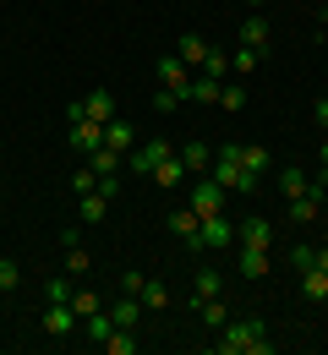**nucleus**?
Returning a JSON list of instances; mask_svg holds the SVG:
<instances>
[{"mask_svg":"<svg viewBox=\"0 0 328 355\" xmlns=\"http://www.w3.org/2000/svg\"><path fill=\"white\" fill-rule=\"evenodd\" d=\"M214 355H274L263 317H230V322L214 334Z\"/></svg>","mask_w":328,"mask_h":355,"instance_id":"1","label":"nucleus"},{"mask_svg":"<svg viewBox=\"0 0 328 355\" xmlns=\"http://www.w3.org/2000/svg\"><path fill=\"white\" fill-rule=\"evenodd\" d=\"M225 246H235V224L225 219V214H214V219H202L197 230L187 235V252H225Z\"/></svg>","mask_w":328,"mask_h":355,"instance_id":"2","label":"nucleus"},{"mask_svg":"<svg viewBox=\"0 0 328 355\" xmlns=\"http://www.w3.org/2000/svg\"><path fill=\"white\" fill-rule=\"evenodd\" d=\"M208 175L219 180V186H225V191H252V186H257V180L246 175V170H241V159H235V142H225V148H219V153H214V164H208Z\"/></svg>","mask_w":328,"mask_h":355,"instance_id":"3","label":"nucleus"},{"mask_svg":"<svg viewBox=\"0 0 328 355\" xmlns=\"http://www.w3.org/2000/svg\"><path fill=\"white\" fill-rule=\"evenodd\" d=\"M77 115H88V121H98V126H110V121H115V98H110L104 88H94V93H83V98L66 104V121H77Z\"/></svg>","mask_w":328,"mask_h":355,"instance_id":"4","label":"nucleus"},{"mask_svg":"<svg viewBox=\"0 0 328 355\" xmlns=\"http://www.w3.org/2000/svg\"><path fill=\"white\" fill-rule=\"evenodd\" d=\"M225 202H230V191H225L214 175H202L197 186H191V214H197V219H214V214H225Z\"/></svg>","mask_w":328,"mask_h":355,"instance_id":"5","label":"nucleus"},{"mask_svg":"<svg viewBox=\"0 0 328 355\" xmlns=\"http://www.w3.org/2000/svg\"><path fill=\"white\" fill-rule=\"evenodd\" d=\"M170 153H175V148H170L164 137H148V142H137V148L126 153V164H132L137 175H153V170H159V164H164Z\"/></svg>","mask_w":328,"mask_h":355,"instance_id":"6","label":"nucleus"},{"mask_svg":"<svg viewBox=\"0 0 328 355\" xmlns=\"http://www.w3.org/2000/svg\"><path fill=\"white\" fill-rule=\"evenodd\" d=\"M159 83H164L170 93H181V98H187V88H191V66L175 55V49H170V55H159Z\"/></svg>","mask_w":328,"mask_h":355,"instance_id":"7","label":"nucleus"},{"mask_svg":"<svg viewBox=\"0 0 328 355\" xmlns=\"http://www.w3.org/2000/svg\"><path fill=\"white\" fill-rule=\"evenodd\" d=\"M44 334H49V339H66V334H77V306H71V301H49V311H44Z\"/></svg>","mask_w":328,"mask_h":355,"instance_id":"8","label":"nucleus"},{"mask_svg":"<svg viewBox=\"0 0 328 355\" xmlns=\"http://www.w3.org/2000/svg\"><path fill=\"white\" fill-rule=\"evenodd\" d=\"M235 159H241V170H246V175H252V180H257V175H268V170H274V153H268L263 142H252V148H246V142H235Z\"/></svg>","mask_w":328,"mask_h":355,"instance_id":"9","label":"nucleus"},{"mask_svg":"<svg viewBox=\"0 0 328 355\" xmlns=\"http://www.w3.org/2000/svg\"><path fill=\"white\" fill-rule=\"evenodd\" d=\"M71 148H77V153L104 148V126H98V121H88V115H77V121H71Z\"/></svg>","mask_w":328,"mask_h":355,"instance_id":"10","label":"nucleus"},{"mask_svg":"<svg viewBox=\"0 0 328 355\" xmlns=\"http://www.w3.org/2000/svg\"><path fill=\"white\" fill-rule=\"evenodd\" d=\"M235 241H241V246H263V252H274V224H268V219H246L241 230H235Z\"/></svg>","mask_w":328,"mask_h":355,"instance_id":"11","label":"nucleus"},{"mask_svg":"<svg viewBox=\"0 0 328 355\" xmlns=\"http://www.w3.org/2000/svg\"><path fill=\"white\" fill-rule=\"evenodd\" d=\"M208 39H202V33H181V39H175V55H181V60H187V66H197V71H202V60H208Z\"/></svg>","mask_w":328,"mask_h":355,"instance_id":"12","label":"nucleus"},{"mask_svg":"<svg viewBox=\"0 0 328 355\" xmlns=\"http://www.w3.org/2000/svg\"><path fill=\"white\" fill-rule=\"evenodd\" d=\"M104 148L132 153V148H137V126H132V121H110V126H104Z\"/></svg>","mask_w":328,"mask_h":355,"instance_id":"13","label":"nucleus"},{"mask_svg":"<svg viewBox=\"0 0 328 355\" xmlns=\"http://www.w3.org/2000/svg\"><path fill=\"white\" fill-rule=\"evenodd\" d=\"M142 295H121V301H115V306H110V317H115V328H137L142 322Z\"/></svg>","mask_w":328,"mask_h":355,"instance_id":"14","label":"nucleus"},{"mask_svg":"<svg viewBox=\"0 0 328 355\" xmlns=\"http://www.w3.org/2000/svg\"><path fill=\"white\" fill-rule=\"evenodd\" d=\"M181 164H187V175H208V164H214L208 142H187V148H181Z\"/></svg>","mask_w":328,"mask_h":355,"instance_id":"15","label":"nucleus"},{"mask_svg":"<svg viewBox=\"0 0 328 355\" xmlns=\"http://www.w3.org/2000/svg\"><path fill=\"white\" fill-rule=\"evenodd\" d=\"M268 268H274V257H268L263 246H241V273H246V279H263Z\"/></svg>","mask_w":328,"mask_h":355,"instance_id":"16","label":"nucleus"},{"mask_svg":"<svg viewBox=\"0 0 328 355\" xmlns=\"http://www.w3.org/2000/svg\"><path fill=\"white\" fill-rule=\"evenodd\" d=\"M77 208H83V224H104L110 197H104V191H83V197H77Z\"/></svg>","mask_w":328,"mask_h":355,"instance_id":"17","label":"nucleus"},{"mask_svg":"<svg viewBox=\"0 0 328 355\" xmlns=\"http://www.w3.org/2000/svg\"><path fill=\"white\" fill-rule=\"evenodd\" d=\"M241 44H246V49H268V22H263L257 11L241 22Z\"/></svg>","mask_w":328,"mask_h":355,"instance_id":"18","label":"nucleus"},{"mask_svg":"<svg viewBox=\"0 0 328 355\" xmlns=\"http://www.w3.org/2000/svg\"><path fill=\"white\" fill-rule=\"evenodd\" d=\"M301 295L307 301H328V273L323 268H301Z\"/></svg>","mask_w":328,"mask_h":355,"instance_id":"19","label":"nucleus"},{"mask_svg":"<svg viewBox=\"0 0 328 355\" xmlns=\"http://www.w3.org/2000/svg\"><path fill=\"white\" fill-rule=\"evenodd\" d=\"M191 306L202 311V322H208V328H214V334H219V328H225V322H230V306H225V301H219V295H208V301H191Z\"/></svg>","mask_w":328,"mask_h":355,"instance_id":"20","label":"nucleus"},{"mask_svg":"<svg viewBox=\"0 0 328 355\" xmlns=\"http://www.w3.org/2000/svg\"><path fill=\"white\" fill-rule=\"evenodd\" d=\"M83 328H88V339H94V345H104V339L115 334V317H110V306H98L94 317H83Z\"/></svg>","mask_w":328,"mask_h":355,"instance_id":"21","label":"nucleus"},{"mask_svg":"<svg viewBox=\"0 0 328 355\" xmlns=\"http://www.w3.org/2000/svg\"><path fill=\"white\" fill-rule=\"evenodd\" d=\"M121 159H126V153H115V148H94V153H88L94 175H121Z\"/></svg>","mask_w":328,"mask_h":355,"instance_id":"22","label":"nucleus"},{"mask_svg":"<svg viewBox=\"0 0 328 355\" xmlns=\"http://www.w3.org/2000/svg\"><path fill=\"white\" fill-rule=\"evenodd\" d=\"M104 350H110V355H137L142 350V345H137V328H115V334L104 339Z\"/></svg>","mask_w":328,"mask_h":355,"instance_id":"23","label":"nucleus"},{"mask_svg":"<svg viewBox=\"0 0 328 355\" xmlns=\"http://www.w3.org/2000/svg\"><path fill=\"white\" fill-rule=\"evenodd\" d=\"M219 77H191V88H187V98H197V104H219Z\"/></svg>","mask_w":328,"mask_h":355,"instance_id":"24","label":"nucleus"},{"mask_svg":"<svg viewBox=\"0 0 328 355\" xmlns=\"http://www.w3.org/2000/svg\"><path fill=\"white\" fill-rule=\"evenodd\" d=\"M290 214H295V224H312L323 214V197H312V191L307 197H290Z\"/></svg>","mask_w":328,"mask_h":355,"instance_id":"25","label":"nucleus"},{"mask_svg":"<svg viewBox=\"0 0 328 355\" xmlns=\"http://www.w3.org/2000/svg\"><path fill=\"white\" fill-rule=\"evenodd\" d=\"M153 180H159V186H181V180H187V164H181V153H170V159L153 170Z\"/></svg>","mask_w":328,"mask_h":355,"instance_id":"26","label":"nucleus"},{"mask_svg":"<svg viewBox=\"0 0 328 355\" xmlns=\"http://www.w3.org/2000/svg\"><path fill=\"white\" fill-rule=\"evenodd\" d=\"M279 191H284V202H290V197H307V191H312V175H301V170H284V175H279Z\"/></svg>","mask_w":328,"mask_h":355,"instance_id":"27","label":"nucleus"},{"mask_svg":"<svg viewBox=\"0 0 328 355\" xmlns=\"http://www.w3.org/2000/svg\"><path fill=\"white\" fill-rule=\"evenodd\" d=\"M202 77H219V83H225V77H230V55H225V49H208V60H202Z\"/></svg>","mask_w":328,"mask_h":355,"instance_id":"28","label":"nucleus"},{"mask_svg":"<svg viewBox=\"0 0 328 355\" xmlns=\"http://www.w3.org/2000/svg\"><path fill=\"white\" fill-rule=\"evenodd\" d=\"M257 60H263V49H246V44H241L230 55V71H246V77H252V71H257Z\"/></svg>","mask_w":328,"mask_h":355,"instance_id":"29","label":"nucleus"},{"mask_svg":"<svg viewBox=\"0 0 328 355\" xmlns=\"http://www.w3.org/2000/svg\"><path fill=\"white\" fill-rule=\"evenodd\" d=\"M219 290H225V279H219L214 268H202V273H197V301H208V295H219Z\"/></svg>","mask_w":328,"mask_h":355,"instance_id":"30","label":"nucleus"},{"mask_svg":"<svg viewBox=\"0 0 328 355\" xmlns=\"http://www.w3.org/2000/svg\"><path fill=\"white\" fill-rule=\"evenodd\" d=\"M142 306H170V290H164V284H159V279H148V284H142Z\"/></svg>","mask_w":328,"mask_h":355,"instance_id":"31","label":"nucleus"},{"mask_svg":"<svg viewBox=\"0 0 328 355\" xmlns=\"http://www.w3.org/2000/svg\"><path fill=\"white\" fill-rule=\"evenodd\" d=\"M197 224H202V219H197L191 208H175V214H170V230H175L181 241H187V235H191V230H197Z\"/></svg>","mask_w":328,"mask_h":355,"instance_id":"32","label":"nucleus"},{"mask_svg":"<svg viewBox=\"0 0 328 355\" xmlns=\"http://www.w3.org/2000/svg\"><path fill=\"white\" fill-rule=\"evenodd\" d=\"M88 268H94V257H88L83 246H66V273H71V279H77V273H88Z\"/></svg>","mask_w":328,"mask_h":355,"instance_id":"33","label":"nucleus"},{"mask_svg":"<svg viewBox=\"0 0 328 355\" xmlns=\"http://www.w3.org/2000/svg\"><path fill=\"white\" fill-rule=\"evenodd\" d=\"M71 306H77V317H94V311L104 306V301H98L94 290H77V295H71Z\"/></svg>","mask_w":328,"mask_h":355,"instance_id":"34","label":"nucleus"},{"mask_svg":"<svg viewBox=\"0 0 328 355\" xmlns=\"http://www.w3.org/2000/svg\"><path fill=\"white\" fill-rule=\"evenodd\" d=\"M219 104H225V110H246V88L225 83V88H219Z\"/></svg>","mask_w":328,"mask_h":355,"instance_id":"35","label":"nucleus"},{"mask_svg":"<svg viewBox=\"0 0 328 355\" xmlns=\"http://www.w3.org/2000/svg\"><path fill=\"white\" fill-rule=\"evenodd\" d=\"M17 284H22V268L11 257H0V290H17Z\"/></svg>","mask_w":328,"mask_h":355,"instance_id":"36","label":"nucleus"},{"mask_svg":"<svg viewBox=\"0 0 328 355\" xmlns=\"http://www.w3.org/2000/svg\"><path fill=\"white\" fill-rule=\"evenodd\" d=\"M98 186V175H94V164H88V170H77V175H71V191H77V197H83V191H94Z\"/></svg>","mask_w":328,"mask_h":355,"instance_id":"37","label":"nucleus"},{"mask_svg":"<svg viewBox=\"0 0 328 355\" xmlns=\"http://www.w3.org/2000/svg\"><path fill=\"white\" fill-rule=\"evenodd\" d=\"M175 104H181V93H170V88H159V93H153V110H159V115H170Z\"/></svg>","mask_w":328,"mask_h":355,"instance_id":"38","label":"nucleus"},{"mask_svg":"<svg viewBox=\"0 0 328 355\" xmlns=\"http://www.w3.org/2000/svg\"><path fill=\"white\" fill-rule=\"evenodd\" d=\"M44 295H49V301H71V284H66V279H49Z\"/></svg>","mask_w":328,"mask_h":355,"instance_id":"39","label":"nucleus"},{"mask_svg":"<svg viewBox=\"0 0 328 355\" xmlns=\"http://www.w3.org/2000/svg\"><path fill=\"white\" fill-rule=\"evenodd\" d=\"M94 191H104V197L115 202V197H121V175H98V186H94Z\"/></svg>","mask_w":328,"mask_h":355,"instance_id":"40","label":"nucleus"},{"mask_svg":"<svg viewBox=\"0 0 328 355\" xmlns=\"http://www.w3.org/2000/svg\"><path fill=\"white\" fill-rule=\"evenodd\" d=\"M312 257H318L312 246H295V257H290V263H295V273H301V268H312Z\"/></svg>","mask_w":328,"mask_h":355,"instance_id":"41","label":"nucleus"},{"mask_svg":"<svg viewBox=\"0 0 328 355\" xmlns=\"http://www.w3.org/2000/svg\"><path fill=\"white\" fill-rule=\"evenodd\" d=\"M142 284H148L142 273H126V279H121V290H126V295H142Z\"/></svg>","mask_w":328,"mask_h":355,"instance_id":"42","label":"nucleus"},{"mask_svg":"<svg viewBox=\"0 0 328 355\" xmlns=\"http://www.w3.org/2000/svg\"><path fill=\"white\" fill-rule=\"evenodd\" d=\"M312 121H318V126L328 132V98H318V104H312Z\"/></svg>","mask_w":328,"mask_h":355,"instance_id":"43","label":"nucleus"},{"mask_svg":"<svg viewBox=\"0 0 328 355\" xmlns=\"http://www.w3.org/2000/svg\"><path fill=\"white\" fill-rule=\"evenodd\" d=\"M312 268H323V273H328V246L318 252V257H312Z\"/></svg>","mask_w":328,"mask_h":355,"instance_id":"44","label":"nucleus"},{"mask_svg":"<svg viewBox=\"0 0 328 355\" xmlns=\"http://www.w3.org/2000/svg\"><path fill=\"white\" fill-rule=\"evenodd\" d=\"M323 170H328V142H323Z\"/></svg>","mask_w":328,"mask_h":355,"instance_id":"45","label":"nucleus"},{"mask_svg":"<svg viewBox=\"0 0 328 355\" xmlns=\"http://www.w3.org/2000/svg\"><path fill=\"white\" fill-rule=\"evenodd\" d=\"M252 6H263V0H252Z\"/></svg>","mask_w":328,"mask_h":355,"instance_id":"46","label":"nucleus"}]
</instances>
